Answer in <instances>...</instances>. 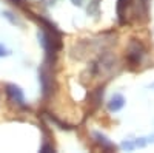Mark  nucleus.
Returning <instances> with one entry per match:
<instances>
[{
	"mask_svg": "<svg viewBox=\"0 0 154 153\" xmlns=\"http://www.w3.org/2000/svg\"><path fill=\"white\" fill-rule=\"evenodd\" d=\"M143 53H145V49H143V45L140 43L139 40H133L130 43V46H128V60H130V63H133V65H137V63L142 60L143 57Z\"/></svg>",
	"mask_w": 154,
	"mask_h": 153,
	"instance_id": "1",
	"label": "nucleus"
},
{
	"mask_svg": "<svg viewBox=\"0 0 154 153\" xmlns=\"http://www.w3.org/2000/svg\"><path fill=\"white\" fill-rule=\"evenodd\" d=\"M6 93L8 96L11 97V100H14L16 104H19L20 107H25V96H23V91L20 90V88L17 85H6Z\"/></svg>",
	"mask_w": 154,
	"mask_h": 153,
	"instance_id": "2",
	"label": "nucleus"
},
{
	"mask_svg": "<svg viewBox=\"0 0 154 153\" xmlns=\"http://www.w3.org/2000/svg\"><path fill=\"white\" fill-rule=\"evenodd\" d=\"M125 105V99H123V96L122 94H114L112 97H111V100L108 102V108H109V111H119L122 107Z\"/></svg>",
	"mask_w": 154,
	"mask_h": 153,
	"instance_id": "3",
	"label": "nucleus"
},
{
	"mask_svg": "<svg viewBox=\"0 0 154 153\" xmlns=\"http://www.w3.org/2000/svg\"><path fill=\"white\" fill-rule=\"evenodd\" d=\"M94 138H97V142L102 144L105 148H112V144L108 141V139L103 136V135H100V133H94Z\"/></svg>",
	"mask_w": 154,
	"mask_h": 153,
	"instance_id": "4",
	"label": "nucleus"
},
{
	"mask_svg": "<svg viewBox=\"0 0 154 153\" xmlns=\"http://www.w3.org/2000/svg\"><path fill=\"white\" fill-rule=\"evenodd\" d=\"M8 53H6V49L2 46V45H0V57H2V56H6Z\"/></svg>",
	"mask_w": 154,
	"mask_h": 153,
	"instance_id": "5",
	"label": "nucleus"
},
{
	"mask_svg": "<svg viewBox=\"0 0 154 153\" xmlns=\"http://www.w3.org/2000/svg\"><path fill=\"white\" fill-rule=\"evenodd\" d=\"M12 2H16L17 5H23V3H25V0H12Z\"/></svg>",
	"mask_w": 154,
	"mask_h": 153,
	"instance_id": "6",
	"label": "nucleus"
}]
</instances>
